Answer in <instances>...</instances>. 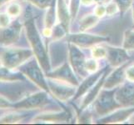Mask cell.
I'll return each instance as SVG.
<instances>
[{
    "instance_id": "obj_13",
    "label": "cell",
    "mask_w": 134,
    "mask_h": 125,
    "mask_svg": "<svg viewBox=\"0 0 134 125\" xmlns=\"http://www.w3.org/2000/svg\"><path fill=\"white\" fill-rule=\"evenodd\" d=\"M134 113V106L133 107H126L122 109L115 110L114 113H111L108 116H104L98 120L102 123H119L126 121Z\"/></svg>"
},
{
    "instance_id": "obj_33",
    "label": "cell",
    "mask_w": 134,
    "mask_h": 125,
    "mask_svg": "<svg viewBox=\"0 0 134 125\" xmlns=\"http://www.w3.org/2000/svg\"><path fill=\"white\" fill-rule=\"evenodd\" d=\"M126 79L129 82H134V64L127 66L125 69Z\"/></svg>"
},
{
    "instance_id": "obj_39",
    "label": "cell",
    "mask_w": 134,
    "mask_h": 125,
    "mask_svg": "<svg viewBox=\"0 0 134 125\" xmlns=\"http://www.w3.org/2000/svg\"><path fill=\"white\" fill-rule=\"evenodd\" d=\"M64 1H65L66 3H68L69 2H71V0H64Z\"/></svg>"
},
{
    "instance_id": "obj_19",
    "label": "cell",
    "mask_w": 134,
    "mask_h": 125,
    "mask_svg": "<svg viewBox=\"0 0 134 125\" xmlns=\"http://www.w3.org/2000/svg\"><path fill=\"white\" fill-rule=\"evenodd\" d=\"M68 119V113L65 112L59 113H46L38 115L35 118H34V123L38 122H46V123H57L67 121Z\"/></svg>"
},
{
    "instance_id": "obj_1",
    "label": "cell",
    "mask_w": 134,
    "mask_h": 125,
    "mask_svg": "<svg viewBox=\"0 0 134 125\" xmlns=\"http://www.w3.org/2000/svg\"><path fill=\"white\" fill-rule=\"evenodd\" d=\"M24 27L26 30L27 39L29 40V43L32 48V51H33L34 56L36 57L37 61L38 62L39 65L42 67L43 70L48 73L50 70L48 56L34 19L27 20L25 22Z\"/></svg>"
},
{
    "instance_id": "obj_5",
    "label": "cell",
    "mask_w": 134,
    "mask_h": 125,
    "mask_svg": "<svg viewBox=\"0 0 134 125\" xmlns=\"http://www.w3.org/2000/svg\"><path fill=\"white\" fill-rule=\"evenodd\" d=\"M48 85L49 92H51L55 98L61 102H66L76 94V86L70 84V83L60 81L54 78H48Z\"/></svg>"
},
{
    "instance_id": "obj_2",
    "label": "cell",
    "mask_w": 134,
    "mask_h": 125,
    "mask_svg": "<svg viewBox=\"0 0 134 125\" xmlns=\"http://www.w3.org/2000/svg\"><path fill=\"white\" fill-rule=\"evenodd\" d=\"M33 51L21 48H5L0 49V61L2 65L9 68L15 69L20 68L23 64L33 56Z\"/></svg>"
},
{
    "instance_id": "obj_24",
    "label": "cell",
    "mask_w": 134,
    "mask_h": 125,
    "mask_svg": "<svg viewBox=\"0 0 134 125\" xmlns=\"http://www.w3.org/2000/svg\"><path fill=\"white\" fill-rule=\"evenodd\" d=\"M123 48L127 51L134 50V31L129 30L124 34L123 39Z\"/></svg>"
},
{
    "instance_id": "obj_14",
    "label": "cell",
    "mask_w": 134,
    "mask_h": 125,
    "mask_svg": "<svg viewBox=\"0 0 134 125\" xmlns=\"http://www.w3.org/2000/svg\"><path fill=\"white\" fill-rule=\"evenodd\" d=\"M107 70L106 68L103 69V70L100 71H97L96 73H92V74L86 78L84 81L82 82L81 84L78 86V89H77V92L73 97V99H77L81 98L82 96H83L84 94H86L87 92H88L92 87H93L98 81L100 79V78L103 76V74L105 73V71Z\"/></svg>"
},
{
    "instance_id": "obj_32",
    "label": "cell",
    "mask_w": 134,
    "mask_h": 125,
    "mask_svg": "<svg viewBox=\"0 0 134 125\" xmlns=\"http://www.w3.org/2000/svg\"><path fill=\"white\" fill-rule=\"evenodd\" d=\"M13 108V104L9 101L5 97L0 95V109H9Z\"/></svg>"
},
{
    "instance_id": "obj_29",
    "label": "cell",
    "mask_w": 134,
    "mask_h": 125,
    "mask_svg": "<svg viewBox=\"0 0 134 125\" xmlns=\"http://www.w3.org/2000/svg\"><path fill=\"white\" fill-rule=\"evenodd\" d=\"M118 11H120L119 7L117 4V3L114 1L109 3L108 5L106 6V15H108V16L115 15Z\"/></svg>"
},
{
    "instance_id": "obj_28",
    "label": "cell",
    "mask_w": 134,
    "mask_h": 125,
    "mask_svg": "<svg viewBox=\"0 0 134 125\" xmlns=\"http://www.w3.org/2000/svg\"><path fill=\"white\" fill-rule=\"evenodd\" d=\"M113 1L117 3L121 13H125L132 5L133 3V0H113Z\"/></svg>"
},
{
    "instance_id": "obj_8",
    "label": "cell",
    "mask_w": 134,
    "mask_h": 125,
    "mask_svg": "<svg viewBox=\"0 0 134 125\" xmlns=\"http://www.w3.org/2000/svg\"><path fill=\"white\" fill-rule=\"evenodd\" d=\"M68 58L70 65L74 72L77 75L85 77L87 73L85 69V56L79 48L72 43L68 44Z\"/></svg>"
},
{
    "instance_id": "obj_4",
    "label": "cell",
    "mask_w": 134,
    "mask_h": 125,
    "mask_svg": "<svg viewBox=\"0 0 134 125\" xmlns=\"http://www.w3.org/2000/svg\"><path fill=\"white\" fill-rule=\"evenodd\" d=\"M19 68V71L23 74L26 76L30 81L35 83V85L46 92H49L48 81L45 79L41 66L38 61L32 60V61L26 62Z\"/></svg>"
},
{
    "instance_id": "obj_7",
    "label": "cell",
    "mask_w": 134,
    "mask_h": 125,
    "mask_svg": "<svg viewBox=\"0 0 134 125\" xmlns=\"http://www.w3.org/2000/svg\"><path fill=\"white\" fill-rule=\"evenodd\" d=\"M108 39H109L108 37L98 34H87L85 32H81V33L78 34L68 35V41L69 43H72L80 48L93 47L94 45L108 41Z\"/></svg>"
},
{
    "instance_id": "obj_26",
    "label": "cell",
    "mask_w": 134,
    "mask_h": 125,
    "mask_svg": "<svg viewBox=\"0 0 134 125\" xmlns=\"http://www.w3.org/2000/svg\"><path fill=\"white\" fill-rule=\"evenodd\" d=\"M29 3L40 9H48L52 5L54 0H27Z\"/></svg>"
},
{
    "instance_id": "obj_25",
    "label": "cell",
    "mask_w": 134,
    "mask_h": 125,
    "mask_svg": "<svg viewBox=\"0 0 134 125\" xmlns=\"http://www.w3.org/2000/svg\"><path fill=\"white\" fill-rule=\"evenodd\" d=\"M92 56L95 59H102L107 56V48L103 46H98V44L92 47L91 51Z\"/></svg>"
},
{
    "instance_id": "obj_3",
    "label": "cell",
    "mask_w": 134,
    "mask_h": 125,
    "mask_svg": "<svg viewBox=\"0 0 134 125\" xmlns=\"http://www.w3.org/2000/svg\"><path fill=\"white\" fill-rule=\"evenodd\" d=\"M117 89H107L100 92L94 100L93 108L95 113L101 117L107 116L120 108H122L115 99V92Z\"/></svg>"
},
{
    "instance_id": "obj_15",
    "label": "cell",
    "mask_w": 134,
    "mask_h": 125,
    "mask_svg": "<svg viewBox=\"0 0 134 125\" xmlns=\"http://www.w3.org/2000/svg\"><path fill=\"white\" fill-rule=\"evenodd\" d=\"M127 63L123 64V65L120 67H118L112 73H110L109 76H107L103 84L104 89H115L116 87H118L124 82V79L126 78L125 69L127 68Z\"/></svg>"
},
{
    "instance_id": "obj_16",
    "label": "cell",
    "mask_w": 134,
    "mask_h": 125,
    "mask_svg": "<svg viewBox=\"0 0 134 125\" xmlns=\"http://www.w3.org/2000/svg\"><path fill=\"white\" fill-rule=\"evenodd\" d=\"M108 70H106L105 73L103 74L100 78V79L98 81V83H96V84L92 88V89L87 93V94L85 96V98L82 101V103L80 106V111H82L84 110L85 108H87V107L91 103H92L97 97L98 96V94H100L101 92V89L102 88H103V84H104V82H105V79L106 78H107V74H108Z\"/></svg>"
},
{
    "instance_id": "obj_38",
    "label": "cell",
    "mask_w": 134,
    "mask_h": 125,
    "mask_svg": "<svg viewBox=\"0 0 134 125\" xmlns=\"http://www.w3.org/2000/svg\"><path fill=\"white\" fill-rule=\"evenodd\" d=\"M132 16H133V24H134V3H132Z\"/></svg>"
},
{
    "instance_id": "obj_18",
    "label": "cell",
    "mask_w": 134,
    "mask_h": 125,
    "mask_svg": "<svg viewBox=\"0 0 134 125\" xmlns=\"http://www.w3.org/2000/svg\"><path fill=\"white\" fill-rule=\"evenodd\" d=\"M24 80V75L23 73L14 71V69L9 68L5 66H0V82L11 83Z\"/></svg>"
},
{
    "instance_id": "obj_23",
    "label": "cell",
    "mask_w": 134,
    "mask_h": 125,
    "mask_svg": "<svg viewBox=\"0 0 134 125\" xmlns=\"http://www.w3.org/2000/svg\"><path fill=\"white\" fill-rule=\"evenodd\" d=\"M7 14L11 18H17L22 13V6L17 2H9L6 8Z\"/></svg>"
},
{
    "instance_id": "obj_20",
    "label": "cell",
    "mask_w": 134,
    "mask_h": 125,
    "mask_svg": "<svg viewBox=\"0 0 134 125\" xmlns=\"http://www.w3.org/2000/svg\"><path fill=\"white\" fill-rule=\"evenodd\" d=\"M100 18L97 17L94 13L93 14H87L84 16L80 20L79 23V29L81 32H86L91 29L92 27H94L98 23Z\"/></svg>"
},
{
    "instance_id": "obj_34",
    "label": "cell",
    "mask_w": 134,
    "mask_h": 125,
    "mask_svg": "<svg viewBox=\"0 0 134 125\" xmlns=\"http://www.w3.org/2000/svg\"><path fill=\"white\" fill-rule=\"evenodd\" d=\"M94 14L99 18L106 15V7L103 4H98L94 9Z\"/></svg>"
},
{
    "instance_id": "obj_11",
    "label": "cell",
    "mask_w": 134,
    "mask_h": 125,
    "mask_svg": "<svg viewBox=\"0 0 134 125\" xmlns=\"http://www.w3.org/2000/svg\"><path fill=\"white\" fill-rule=\"evenodd\" d=\"M47 77L68 83L74 86H78V81L74 75V70L70 64L67 63L55 69L54 71L47 73Z\"/></svg>"
},
{
    "instance_id": "obj_22",
    "label": "cell",
    "mask_w": 134,
    "mask_h": 125,
    "mask_svg": "<svg viewBox=\"0 0 134 125\" xmlns=\"http://www.w3.org/2000/svg\"><path fill=\"white\" fill-rule=\"evenodd\" d=\"M24 116L17 113H10L0 118V123H20Z\"/></svg>"
},
{
    "instance_id": "obj_35",
    "label": "cell",
    "mask_w": 134,
    "mask_h": 125,
    "mask_svg": "<svg viewBox=\"0 0 134 125\" xmlns=\"http://www.w3.org/2000/svg\"><path fill=\"white\" fill-rule=\"evenodd\" d=\"M43 34L45 36V37H51L53 35V29H51V28H47L45 27L44 29L43 30Z\"/></svg>"
},
{
    "instance_id": "obj_30",
    "label": "cell",
    "mask_w": 134,
    "mask_h": 125,
    "mask_svg": "<svg viewBox=\"0 0 134 125\" xmlns=\"http://www.w3.org/2000/svg\"><path fill=\"white\" fill-rule=\"evenodd\" d=\"M11 24V17L7 13H0V29H4Z\"/></svg>"
},
{
    "instance_id": "obj_21",
    "label": "cell",
    "mask_w": 134,
    "mask_h": 125,
    "mask_svg": "<svg viewBox=\"0 0 134 125\" xmlns=\"http://www.w3.org/2000/svg\"><path fill=\"white\" fill-rule=\"evenodd\" d=\"M57 19H58L57 5H55V1H54L52 5L50 6V8H48V12L46 13L45 19H44L45 27L53 29V27L55 26V24H56Z\"/></svg>"
},
{
    "instance_id": "obj_27",
    "label": "cell",
    "mask_w": 134,
    "mask_h": 125,
    "mask_svg": "<svg viewBox=\"0 0 134 125\" xmlns=\"http://www.w3.org/2000/svg\"><path fill=\"white\" fill-rule=\"evenodd\" d=\"M98 67H99V64H98V62L97 61V59H95L93 58L86 59L85 69H86L87 73H96L98 70Z\"/></svg>"
},
{
    "instance_id": "obj_10",
    "label": "cell",
    "mask_w": 134,
    "mask_h": 125,
    "mask_svg": "<svg viewBox=\"0 0 134 125\" xmlns=\"http://www.w3.org/2000/svg\"><path fill=\"white\" fill-rule=\"evenodd\" d=\"M22 25L16 21L14 24L0 30V45L10 46L18 42L20 38Z\"/></svg>"
},
{
    "instance_id": "obj_31",
    "label": "cell",
    "mask_w": 134,
    "mask_h": 125,
    "mask_svg": "<svg viewBox=\"0 0 134 125\" xmlns=\"http://www.w3.org/2000/svg\"><path fill=\"white\" fill-rule=\"evenodd\" d=\"M81 4V0H71L70 2V13L71 16L72 18H75L77 16V13L79 9V6Z\"/></svg>"
},
{
    "instance_id": "obj_12",
    "label": "cell",
    "mask_w": 134,
    "mask_h": 125,
    "mask_svg": "<svg viewBox=\"0 0 134 125\" xmlns=\"http://www.w3.org/2000/svg\"><path fill=\"white\" fill-rule=\"evenodd\" d=\"M107 59L109 64L113 68H118L128 62L130 57L128 56L125 48L107 46Z\"/></svg>"
},
{
    "instance_id": "obj_17",
    "label": "cell",
    "mask_w": 134,
    "mask_h": 125,
    "mask_svg": "<svg viewBox=\"0 0 134 125\" xmlns=\"http://www.w3.org/2000/svg\"><path fill=\"white\" fill-rule=\"evenodd\" d=\"M57 16L59 24L68 32L71 19L70 8L68 7V3L64 0H57Z\"/></svg>"
},
{
    "instance_id": "obj_36",
    "label": "cell",
    "mask_w": 134,
    "mask_h": 125,
    "mask_svg": "<svg viewBox=\"0 0 134 125\" xmlns=\"http://www.w3.org/2000/svg\"><path fill=\"white\" fill-rule=\"evenodd\" d=\"M93 3H95L94 0H81V4L84 6H90Z\"/></svg>"
},
{
    "instance_id": "obj_6",
    "label": "cell",
    "mask_w": 134,
    "mask_h": 125,
    "mask_svg": "<svg viewBox=\"0 0 134 125\" xmlns=\"http://www.w3.org/2000/svg\"><path fill=\"white\" fill-rule=\"evenodd\" d=\"M48 103V97L46 91L38 92L27 96L21 101L13 104V108L18 110H31L43 108Z\"/></svg>"
},
{
    "instance_id": "obj_37",
    "label": "cell",
    "mask_w": 134,
    "mask_h": 125,
    "mask_svg": "<svg viewBox=\"0 0 134 125\" xmlns=\"http://www.w3.org/2000/svg\"><path fill=\"white\" fill-rule=\"evenodd\" d=\"M10 0H0V6H2L3 3H5L7 2H9Z\"/></svg>"
},
{
    "instance_id": "obj_9",
    "label": "cell",
    "mask_w": 134,
    "mask_h": 125,
    "mask_svg": "<svg viewBox=\"0 0 134 125\" xmlns=\"http://www.w3.org/2000/svg\"><path fill=\"white\" fill-rule=\"evenodd\" d=\"M115 99L122 108L134 106V82H127L115 92Z\"/></svg>"
}]
</instances>
